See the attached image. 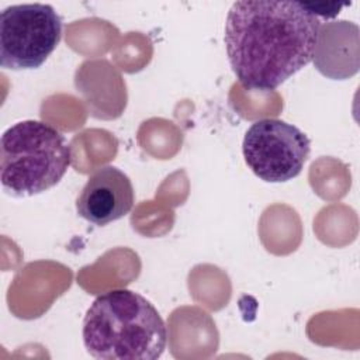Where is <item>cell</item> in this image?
Listing matches in <instances>:
<instances>
[{"label": "cell", "instance_id": "1", "mask_svg": "<svg viewBox=\"0 0 360 360\" xmlns=\"http://www.w3.org/2000/svg\"><path fill=\"white\" fill-rule=\"evenodd\" d=\"M321 20L304 3L235 1L226 15L225 48L231 69L249 90H274L315 56Z\"/></svg>", "mask_w": 360, "mask_h": 360}, {"label": "cell", "instance_id": "2", "mask_svg": "<svg viewBox=\"0 0 360 360\" xmlns=\"http://www.w3.org/2000/svg\"><path fill=\"white\" fill-rule=\"evenodd\" d=\"M82 338L86 352L98 360H156L165 352L167 329L149 300L118 288L91 302Z\"/></svg>", "mask_w": 360, "mask_h": 360}, {"label": "cell", "instance_id": "3", "mask_svg": "<svg viewBox=\"0 0 360 360\" xmlns=\"http://www.w3.org/2000/svg\"><path fill=\"white\" fill-rule=\"evenodd\" d=\"M72 163V149L55 127L24 120L0 139V181L15 198L32 197L56 186Z\"/></svg>", "mask_w": 360, "mask_h": 360}, {"label": "cell", "instance_id": "4", "mask_svg": "<svg viewBox=\"0 0 360 360\" xmlns=\"http://www.w3.org/2000/svg\"><path fill=\"white\" fill-rule=\"evenodd\" d=\"M62 38V18L51 4L8 6L0 15V65L30 70L45 63Z\"/></svg>", "mask_w": 360, "mask_h": 360}, {"label": "cell", "instance_id": "5", "mask_svg": "<svg viewBox=\"0 0 360 360\" xmlns=\"http://www.w3.org/2000/svg\"><path fill=\"white\" fill-rule=\"evenodd\" d=\"M309 152L311 141L307 134L277 118L255 121L242 142L246 165L267 183H284L297 177Z\"/></svg>", "mask_w": 360, "mask_h": 360}, {"label": "cell", "instance_id": "6", "mask_svg": "<svg viewBox=\"0 0 360 360\" xmlns=\"http://www.w3.org/2000/svg\"><path fill=\"white\" fill-rule=\"evenodd\" d=\"M134 187L129 177L115 166L94 170L76 198V212L98 226L125 217L134 207Z\"/></svg>", "mask_w": 360, "mask_h": 360}]
</instances>
